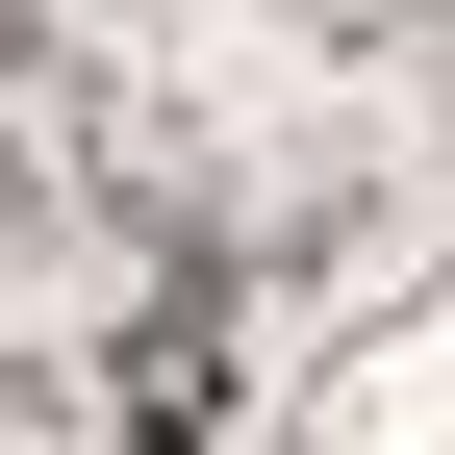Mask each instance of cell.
Masks as SVG:
<instances>
[{
    "instance_id": "cell-2",
    "label": "cell",
    "mask_w": 455,
    "mask_h": 455,
    "mask_svg": "<svg viewBox=\"0 0 455 455\" xmlns=\"http://www.w3.org/2000/svg\"><path fill=\"white\" fill-rule=\"evenodd\" d=\"M26 51H51V0H0V76H26Z\"/></svg>"
},
{
    "instance_id": "cell-1",
    "label": "cell",
    "mask_w": 455,
    "mask_h": 455,
    "mask_svg": "<svg viewBox=\"0 0 455 455\" xmlns=\"http://www.w3.org/2000/svg\"><path fill=\"white\" fill-rule=\"evenodd\" d=\"M228 304H253V278H228V228L152 203V304H127V355H101V379H127L152 430H203V405H228Z\"/></svg>"
}]
</instances>
